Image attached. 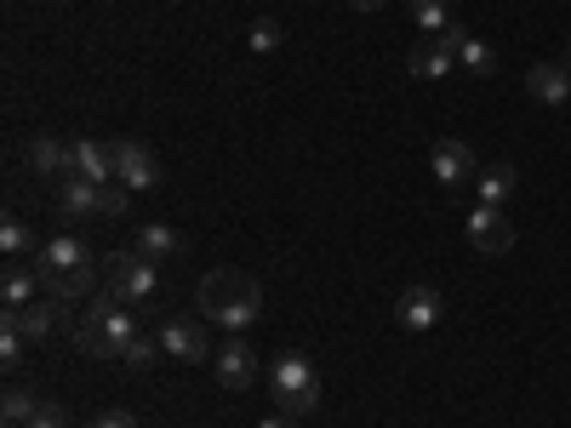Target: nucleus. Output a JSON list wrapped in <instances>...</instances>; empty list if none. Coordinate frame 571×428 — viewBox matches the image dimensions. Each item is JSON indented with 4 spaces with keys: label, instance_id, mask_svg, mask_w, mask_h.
Returning a JSON list of instances; mask_svg holds the SVG:
<instances>
[{
    "label": "nucleus",
    "instance_id": "1",
    "mask_svg": "<svg viewBox=\"0 0 571 428\" xmlns=\"http://www.w3.org/2000/svg\"><path fill=\"white\" fill-rule=\"evenodd\" d=\"M194 309L201 320H217L223 332H252L263 320V286L246 269H212L194 286Z\"/></svg>",
    "mask_w": 571,
    "mask_h": 428
},
{
    "label": "nucleus",
    "instance_id": "2",
    "mask_svg": "<svg viewBox=\"0 0 571 428\" xmlns=\"http://www.w3.org/2000/svg\"><path fill=\"white\" fill-rule=\"evenodd\" d=\"M269 394H275V406L286 417L304 423L320 406V377H314V366L304 355H281L275 366H269Z\"/></svg>",
    "mask_w": 571,
    "mask_h": 428
},
{
    "label": "nucleus",
    "instance_id": "3",
    "mask_svg": "<svg viewBox=\"0 0 571 428\" xmlns=\"http://www.w3.org/2000/svg\"><path fill=\"white\" fill-rule=\"evenodd\" d=\"M104 286L127 309H148L160 297V263L138 258V251H115V258H104Z\"/></svg>",
    "mask_w": 571,
    "mask_h": 428
},
{
    "label": "nucleus",
    "instance_id": "4",
    "mask_svg": "<svg viewBox=\"0 0 571 428\" xmlns=\"http://www.w3.org/2000/svg\"><path fill=\"white\" fill-rule=\"evenodd\" d=\"M463 235H468V246H475L480 258H503V251L514 246V223L503 217V206H475L463 217Z\"/></svg>",
    "mask_w": 571,
    "mask_h": 428
},
{
    "label": "nucleus",
    "instance_id": "5",
    "mask_svg": "<svg viewBox=\"0 0 571 428\" xmlns=\"http://www.w3.org/2000/svg\"><path fill=\"white\" fill-rule=\"evenodd\" d=\"M160 348L171 360H183V366H206L217 348H212V332L201 320H160Z\"/></svg>",
    "mask_w": 571,
    "mask_h": 428
},
{
    "label": "nucleus",
    "instance_id": "6",
    "mask_svg": "<svg viewBox=\"0 0 571 428\" xmlns=\"http://www.w3.org/2000/svg\"><path fill=\"white\" fill-rule=\"evenodd\" d=\"M212 366H217V383L235 389V394L258 383V348L246 343V332H229V343H217Z\"/></svg>",
    "mask_w": 571,
    "mask_h": 428
},
{
    "label": "nucleus",
    "instance_id": "7",
    "mask_svg": "<svg viewBox=\"0 0 571 428\" xmlns=\"http://www.w3.org/2000/svg\"><path fill=\"white\" fill-rule=\"evenodd\" d=\"M115 178L127 183L132 194H143V189H155V183H160V160L148 155L138 138H120V143H115Z\"/></svg>",
    "mask_w": 571,
    "mask_h": 428
},
{
    "label": "nucleus",
    "instance_id": "8",
    "mask_svg": "<svg viewBox=\"0 0 571 428\" xmlns=\"http://www.w3.org/2000/svg\"><path fill=\"white\" fill-rule=\"evenodd\" d=\"M445 314V297L435 286H406L401 304H394V320H401V332H435Z\"/></svg>",
    "mask_w": 571,
    "mask_h": 428
},
{
    "label": "nucleus",
    "instance_id": "9",
    "mask_svg": "<svg viewBox=\"0 0 571 428\" xmlns=\"http://www.w3.org/2000/svg\"><path fill=\"white\" fill-rule=\"evenodd\" d=\"M29 263L40 269V281H58V274H69V269H86V263H92V251H86L81 235H52Z\"/></svg>",
    "mask_w": 571,
    "mask_h": 428
},
{
    "label": "nucleus",
    "instance_id": "10",
    "mask_svg": "<svg viewBox=\"0 0 571 428\" xmlns=\"http://www.w3.org/2000/svg\"><path fill=\"white\" fill-rule=\"evenodd\" d=\"M406 69L417 74V81H445V74L457 69V52H452V40H445V35H424V40L412 46Z\"/></svg>",
    "mask_w": 571,
    "mask_h": 428
},
{
    "label": "nucleus",
    "instance_id": "11",
    "mask_svg": "<svg viewBox=\"0 0 571 428\" xmlns=\"http://www.w3.org/2000/svg\"><path fill=\"white\" fill-rule=\"evenodd\" d=\"M429 160H435V178H440L445 189H457V183H468V178L480 171V166H475V148H468L463 138H440Z\"/></svg>",
    "mask_w": 571,
    "mask_h": 428
},
{
    "label": "nucleus",
    "instance_id": "12",
    "mask_svg": "<svg viewBox=\"0 0 571 428\" xmlns=\"http://www.w3.org/2000/svg\"><path fill=\"white\" fill-rule=\"evenodd\" d=\"M23 166H29L35 178H69V171H74V148L58 143V138H29V143H23Z\"/></svg>",
    "mask_w": 571,
    "mask_h": 428
},
{
    "label": "nucleus",
    "instance_id": "13",
    "mask_svg": "<svg viewBox=\"0 0 571 428\" xmlns=\"http://www.w3.org/2000/svg\"><path fill=\"white\" fill-rule=\"evenodd\" d=\"M526 92H532V104H549V109L571 104V69L566 63H532Z\"/></svg>",
    "mask_w": 571,
    "mask_h": 428
},
{
    "label": "nucleus",
    "instance_id": "14",
    "mask_svg": "<svg viewBox=\"0 0 571 428\" xmlns=\"http://www.w3.org/2000/svg\"><path fill=\"white\" fill-rule=\"evenodd\" d=\"M74 171L69 178H92V183H109L115 178V143H97V138H74Z\"/></svg>",
    "mask_w": 571,
    "mask_h": 428
},
{
    "label": "nucleus",
    "instance_id": "15",
    "mask_svg": "<svg viewBox=\"0 0 571 428\" xmlns=\"http://www.w3.org/2000/svg\"><path fill=\"white\" fill-rule=\"evenodd\" d=\"M183 235L171 229V223H138V258H148V263H171V258H183Z\"/></svg>",
    "mask_w": 571,
    "mask_h": 428
},
{
    "label": "nucleus",
    "instance_id": "16",
    "mask_svg": "<svg viewBox=\"0 0 571 428\" xmlns=\"http://www.w3.org/2000/svg\"><path fill=\"white\" fill-rule=\"evenodd\" d=\"M46 297V281H40V269L35 263H12L7 269V281H0V304L7 309H29Z\"/></svg>",
    "mask_w": 571,
    "mask_h": 428
},
{
    "label": "nucleus",
    "instance_id": "17",
    "mask_svg": "<svg viewBox=\"0 0 571 428\" xmlns=\"http://www.w3.org/2000/svg\"><path fill=\"white\" fill-rule=\"evenodd\" d=\"M445 40H452V52H457V63H463L468 74H491V69H498V52H491V46H480L475 35L463 29V23H452V29H445Z\"/></svg>",
    "mask_w": 571,
    "mask_h": 428
},
{
    "label": "nucleus",
    "instance_id": "18",
    "mask_svg": "<svg viewBox=\"0 0 571 428\" xmlns=\"http://www.w3.org/2000/svg\"><path fill=\"white\" fill-rule=\"evenodd\" d=\"M475 189H480V206H503V200L520 189V171L503 166V160H498V166H480V171H475Z\"/></svg>",
    "mask_w": 571,
    "mask_h": 428
},
{
    "label": "nucleus",
    "instance_id": "19",
    "mask_svg": "<svg viewBox=\"0 0 571 428\" xmlns=\"http://www.w3.org/2000/svg\"><path fill=\"white\" fill-rule=\"evenodd\" d=\"M58 212L63 217H97V183L92 178H58Z\"/></svg>",
    "mask_w": 571,
    "mask_h": 428
},
{
    "label": "nucleus",
    "instance_id": "20",
    "mask_svg": "<svg viewBox=\"0 0 571 428\" xmlns=\"http://www.w3.org/2000/svg\"><path fill=\"white\" fill-rule=\"evenodd\" d=\"M97 286L104 281H97V269L86 263V269H69V274H58V281H46V297H58V304H86Z\"/></svg>",
    "mask_w": 571,
    "mask_h": 428
},
{
    "label": "nucleus",
    "instance_id": "21",
    "mask_svg": "<svg viewBox=\"0 0 571 428\" xmlns=\"http://www.w3.org/2000/svg\"><path fill=\"white\" fill-rule=\"evenodd\" d=\"M412 23H417V29H424V35H445V29H452V0H412Z\"/></svg>",
    "mask_w": 571,
    "mask_h": 428
},
{
    "label": "nucleus",
    "instance_id": "22",
    "mask_svg": "<svg viewBox=\"0 0 571 428\" xmlns=\"http://www.w3.org/2000/svg\"><path fill=\"white\" fill-rule=\"evenodd\" d=\"M0 251H7L12 263L17 258H35V229L23 217H7V223H0Z\"/></svg>",
    "mask_w": 571,
    "mask_h": 428
},
{
    "label": "nucleus",
    "instance_id": "23",
    "mask_svg": "<svg viewBox=\"0 0 571 428\" xmlns=\"http://www.w3.org/2000/svg\"><path fill=\"white\" fill-rule=\"evenodd\" d=\"M40 412V394H29V389H12L7 400H0V417H7V428H23Z\"/></svg>",
    "mask_w": 571,
    "mask_h": 428
},
{
    "label": "nucleus",
    "instance_id": "24",
    "mask_svg": "<svg viewBox=\"0 0 571 428\" xmlns=\"http://www.w3.org/2000/svg\"><path fill=\"white\" fill-rule=\"evenodd\" d=\"M281 40H286V29H281L275 17H258L252 29H246V46H252L258 58H263V52H281Z\"/></svg>",
    "mask_w": 571,
    "mask_h": 428
},
{
    "label": "nucleus",
    "instance_id": "25",
    "mask_svg": "<svg viewBox=\"0 0 571 428\" xmlns=\"http://www.w3.org/2000/svg\"><path fill=\"white\" fill-rule=\"evenodd\" d=\"M127 200H132V189L120 183V178L97 183V217H127Z\"/></svg>",
    "mask_w": 571,
    "mask_h": 428
},
{
    "label": "nucleus",
    "instance_id": "26",
    "mask_svg": "<svg viewBox=\"0 0 571 428\" xmlns=\"http://www.w3.org/2000/svg\"><path fill=\"white\" fill-rule=\"evenodd\" d=\"M160 355H166V348H160V337H132V348H127L120 360H127L132 371H148V366H155Z\"/></svg>",
    "mask_w": 571,
    "mask_h": 428
},
{
    "label": "nucleus",
    "instance_id": "27",
    "mask_svg": "<svg viewBox=\"0 0 571 428\" xmlns=\"http://www.w3.org/2000/svg\"><path fill=\"white\" fill-rule=\"evenodd\" d=\"M23 348H29V337L23 332H12V325H0V366H23Z\"/></svg>",
    "mask_w": 571,
    "mask_h": 428
},
{
    "label": "nucleus",
    "instance_id": "28",
    "mask_svg": "<svg viewBox=\"0 0 571 428\" xmlns=\"http://www.w3.org/2000/svg\"><path fill=\"white\" fill-rule=\"evenodd\" d=\"M23 428H69V412L58 406V400H40V412L23 423Z\"/></svg>",
    "mask_w": 571,
    "mask_h": 428
},
{
    "label": "nucleus",
    "instance_id": "29",
    "mask_svg": "<svg viewBox=\"0 0 571 428\" xmlns=\"http://www.w3.org/2000/svg\"><path fill=\"white\" fill-rule=\"evenodd\" d=\"M92 428H138V417H132V412H104Z\"/></svg>",
    "mask_w": 571,
    "mask_h": 428
},
{
    "label": "nucleus",
    "instance_id": "30",
    "mask_svg": "<svg viewBox=\"0 0 571 428\" xmlns=\"http://www.w3.org/2000/svg\"><path fill=\"white\" fill-rule=\"evenodd\" d=\"M258 428H297V417H286V412H275V417H263Z\"/></svg>",
    "mask_w": 571,
    "mask_h": 428
},
{
    "label": "nucleus",
    "instance_id": "31",
    "mask_svg": "<svg viewBox=\"0 0 571 428\" xmlns=\"http://www.w3.org/2000/svg\"><path fill=\"white\" fill-rule=\"evenodd\" d=\"M355 12H378V7H389V0H349Z\"/></svg>",
    "mask_w": 571,
    "mask_h": 428
},
{
    "label": "nucleus",
    "instance_id": "32",
    "mask_svg": "<svg viewBox=\"0 0 571 428\" xmlns=\"http://www.w3.org/2000/svg\"><path fill=\"white\" fill-rule=\"evenodd\" d=\"M560 63H566V69H571V46H566V58H560Z\"/></svg>",
    "mask_w": 571,
    "mask_h": 428
}]
</instances>
